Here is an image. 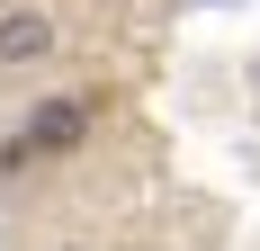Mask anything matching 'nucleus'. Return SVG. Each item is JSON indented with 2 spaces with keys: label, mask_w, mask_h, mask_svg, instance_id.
<instances>
[{
  "label": "nucleus",
  "mask_w": 260,
  "mask_h": 251,
  "mask_svg": "<svg viewBox=\"0 0 260 251\" xmlns=\"http://www.w3.org/2000/svg\"><path fill=\"white\" fill-rule=\"evenodd\" d=\"M81 144H90V99H45L9 135V162H54V152H81Z\"/></svg>",
  "instance_id": "nucleus-1"
},
{
  "label": "nucleus",
  "mask_w": 260,
  "mask_h": 251,
  "mask_svg": "<svg viewBox=\"0 0 260 251\" xmlns=\"http://www.w3.org/2000/svg\"><path fill=\"white\" fill-rule=\"evenodd\" d=\"M54 45H63V27H54L45 0L0 9V72H36V63H54Z\"/></svg>",
  "instance_id": "nucleus-2"
},
{
  "label": "nucleus",
  "mask_w": 260,
  "mask_h": 251,
  "mask_svg": "<svg viewBox=\"0 0 260 251\" xmlns=\"http://www.w3.org/2000/svg\"><path fill=\"white\" fill-rule=\"evenodd\" d=\"M0 9H18V0H0Z\"/></svg>",
  "instance_id": "nucleus-3"
}]
</instances>
